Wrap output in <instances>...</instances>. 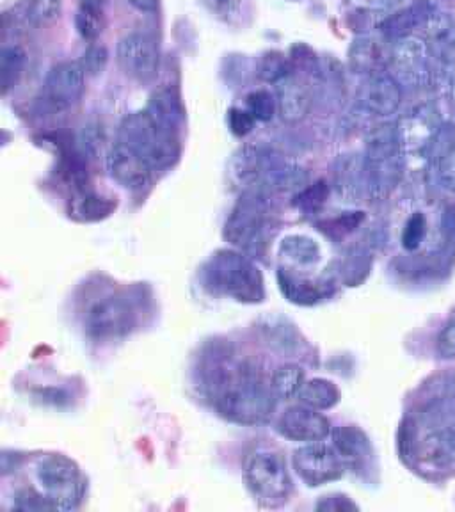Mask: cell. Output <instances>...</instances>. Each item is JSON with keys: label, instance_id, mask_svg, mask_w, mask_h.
<instances>
[{"label": "cell", "instance_id": "obj_1", "mask_svg": "<svg viewBox=\"0 0 455 512\" xmlns=\"http://www.w3.org/2000/svg\"><path fill=\"white\" fill-rule=\"evenodd\" d=\"M208 390L217 411L235 424H262L274 409L272 388L244 363L217 367L208 379Z\"/></svg>", "mask_w": 455, "mask_h": 512}, {"label": "cell", "instance_id": "obj_2", "mask_svg": "<svg viewBox=\"0 0 455 512\" xmlns=\"http://www.w3.org/2000/svg\"><path fill=\"white\" fill-rule=\"evenodd\" d=\"M400 448L404 456L424 470H447L454 466V427L434 400L404 424Z\"/></svg>", "mask_w": 455, "mask_h": 512}, {"label": "cell", "instance_id": "obj_3", "mask_svg": "<svg viewBox=\"0 0 455 512\" xmlns=\"http://www.w3.org/2000/svg\"><path fill=\"white\" fill-rule=\"evenodd\" d=\"M404 143L399 125H379L365 143V175L368 192L381 200L399 185L404 171Z\"/></svg>", "mask_w": 455, "mask_h": 512}, {"label": "cell", "instance_id": "obj_4", "mask_svg": "<svg viewBox=\"0 0 455 512\" xmlns=\"http://www.w3.org/2000/svg\"><path fill=\"white\" fill-rule=\"evenodd\" d=\"M205 283L212 292L240 303H260L264 299L262 272L237 251H217L205 265Z\"/></svg>", "mask_w": 455, "mask_h": 512}, {"label": "cell", "instance_id": "obj_5", "mask_svg": "<svg viewBox=\"0 0 455 512\" xmlns=\"http://www.w3.org/2000/svg\"><path fill=\"white\" fill-rule=\"evenodd\" d=\"M120 141L136 150L155 171L171 166L180 153L176 132L162 127L148 111L134 112L123 120Z\"/></svg>", "mask_w": 455, "mask_h": 512}, {"label": "cell", "instance_id": "obj_6", "mask_svg": "<svg viewBox=\"0 0 455 512\" xmlns=\"http://www.w3.org/2000/svg\"><path fill=\"white\" fill-rule=\"evenodd\" d=\"M271 226V203L264 189H248L226 221L224 237L235 248L258 251L264 248Z\"/></svg>", "mask_w": 455, "mask_h": 512}, {"label": "cell", "instance_id": "obj_7", "mask_svg": "<svg viewBox=\"0 0 455 512\" xmlns=\"http://www.w3.org/2000/svg\"><path fill=\"white\" fill-rule=\"evenodd\" d=\"M244 475L258 504L271 509L287 504L292 493V480L280 454L267 448L251 452L244 464Z\"/></svg>", "mask_w": 455, "mask_h": 512}, {"label": "cell", "instance_id": "obj_8", "mask_svg": "<svg viewBox=\"0 0 455 512\" xmlns=\"http://www.w3.org/2000/svg\"><path fill=\"white\" fill-rule=\"evenodd\" d=\"M36 480L43 489L41 493L61 511L75 509L86 489L77 464L64 456L41 457L36 464Z\"/></svg>", "mask_w": 455, "mask_h": 512}, {"label": "cell", "instance_id": "obj_9", "mask_svg": "<svg viewBox=\"0 0 455 512\" xmlns=\"http://www.w3.org/2000/svg\"><path fill=\"white\" fill-rule=\"evenodd\" d=\"M393 77L409 88H427L436 80V68L432 64V50L427 41L418 36H408L395 41L392 50Z\"/></svg>", "mask_w": 455, "mask_h": 512}, {"label": "cell", "instance_id": "obj_10", "mask_svg": "<svg viewBox=\"0 0 455 512\" xmlns=\"http://www.w3.org/2000/svg\"><path fill=\"white\" fill-rule=\"evenodd\" d=\"M134 304L121 294H105L89 304L84 313V326L89 335L105 340L127 335L136 326Z\"/></svg>", "mask_w": 455, "mask_h": 512}, {"label": "cell", "instance_id": "obj_11", "mask_svg": "<svg viewBox=\"0 0 455 512\" xmlns=\"http://www.w3.org/2000/svg\"><path fill=\"white\" fill-rule=\"evenodd\" d=\"M86 89V72L80 63H61L48 72L41 100L52 111H66L79 102Z\"/></svg>", "mask_w": 455, "mask_h": 512}, {"label": "cell", "instance_id": "obj_12", "mask_svg": "<svg viewBox=\"0 0 455 512\" xmlns=\"http://www.w3.org/2000/svg\"><path fill=\"white\" fill-rule=\"evenodd\" d=\"M294 466L299 477L308 486H322L344 475V459L335 448L322 445L320 441L299 448L294 454Z\"/></svg>", "mask_w": 455, "mask_h": 512}, {"label": "cell", "instance_id": "obj_13", "mask_svg": "<svg viewBox=\"0 0 455 512\" xmlns=\"http://www.w3.org/2000/svg\"><path fill=\"white\" fill-rule=\"evenodd\" d=\"M118 63L128 77L139 82H150L159 72V47L152 36L132 32L118 45Z\"/></svg>", "mask_w": 455, "mask_h": 512}, {"label": "cell", "instance_id": "obj_14", "mask_svg": "<svg viewBox=\"0 0 455 512\" xmlns=\"http://www.w3.org/2000/svg\"><path fill=\"white\" fill-rule=\"evenodd\" d=\"M107 169L118 184L132 191H139L150 184L155 171L136 150L121 141L107 153Z\"/></svg>", "mask_w": 455, "mask_h": 512}, {"label": "cell", "instance_id": "obj_15", "mask_svg": "<svg viewBox=\"0 0 455 512\" xmlns=\"http://www.w3.org/2000/svg\"><path fill=\"white\" fill-rule=\"evenodd\" d=\"M358 102L361 109L372 116H379V118L392 116L402 102L399 80L390 73L370 75V79L361 88Z\"/></svg>", "mask_w": 455, "mask_h": 512}, {"label": "cell", "instance_id": "obj_16", "mask_svg": "<svg viewBox=\"0 0 455 512\" xmlns=\"http://www.w3.org/2000/svg\"><path fill=\"white\" fill-rule=\"evenodd\" d=\"M278 431L288 440L315 443L322 441L331 431V425L326 416L317 413V409L308 406H294L281 416Z\"/></svg>", "mask_w": 455, "mask_h": 512}, {"label": "cell", "instance_id": "obj_17", "mask_svg": "<svg viewBox=\"0 0 455 512\" xmlns=\"http://www.w3.org/2000/svg\"><path fill=\"white\" fill-rule=\"evenodd\" d=\"M274 159L276 157H272L271 153L265 152L258 146L240 148L239 152L233 155L228 168L233 184L244 187L246 191L253 187H260Z\"/></svg>", "mask_w": 455, "mask_h": 512}, {"label": "cell", "instance_id": "obj_18", "mask_svg": "<svg viewBox=\"0 0 455 512\" xmlns=\"http://www.w3.org/2000/svg\"><path fill=\"white\" fill-rule=\"evenodd\" d=\"M434 13H436V6L432 2L420 0L408 8L400 9L388 18H384L379 29L383 32L384 38H388V40H404L408 36H415L418 29L429 24Z\"/></svg>", "mask_w": 455, "mask_h": 512}, {"label": "cell", "instance_id": "obj_19", "mask_svg": "<svg viewBox=\"0 0 455 512\" xmlns=\"http://www.w3.org/2000/svg\"><path fill=\"white\" fill-rule=\"evenodd\" d=\"M276 102L281 120L287 123L303 121L312 109V95L301 80L288 75L278 82Z\"/></svg>", "mask_w": 455, "mask_h": 512}, {"label": "cell", "instance_id": "obj_20", "mask_svg": "<svg viewBox=\"0 0 455 512\" xmlns=\"http://www.w3.org/2000/svg\"><path fill=\"white\" fill-rule=\"evenodd\" d=\"M392 52L377 40L372 38H358L349 48V64L352 70L365 75L383 73L384 68L390 64Z\"/></svg>", "mask_w": 455, "mask_h": 512}, {"label": "cell", "instance_id": "obj_21", "mask_svg": "<svg viewBox=\"0 0 455 512\" xmlns=\"http://www.w3.org/2000/svg\"><path fill=\"white\" fill-rule=\"evenodd\" d=\"M297 397L304 406L322 411V409H331L336 406V402L340 400V392L328 379H312V381H304Z\"/></svg>", "mask_w": 455, "mask_h": 512}, {"label": "cell", "instance_id": "obj_22", "mask_svg": "<svg viewBox=\"0 0 455 512\" xmlns=\"http://www.w3.org/2000/svg\"><path fill=\"white\" fill-rule=\"evenodd\" d=\"M146 111L150 112L153 120L160 123L162 127L169 128L176 132V127L182 121V109L176 100V96L169 89H162L159 93L152 96V102L148 105Z\"/></svg>", "mask_w": 455, "mask_h": 512}, {"label": "cell", "instance_id": "obj_23", "mask_svg": "<svg viewBox=\"0 0 455 512\" xmlns=\"http://www.w3.org/2000/svg\"><path fill=\"white\" fill-rule=\"evenodd\" d=\"M104 24V11L95 0H82L75 15V25L80 36L84 40L95 41L104 31Z\"/></svg>", "mask_w": 455, "mask_h": 512}, {"label": "cell", "instance_id": "obj_24", "mask_svg": "<svg viewBox=\"0 0 455 512\" xmlns=\"http://www.w3.org/2000/svg\"><path fill=\"white\" fill-rule=\"evenodd\" d=\"M280 287L283 294L297 304H313L320 301L324 297V290L317 287L312 281L297 280L290 274L281 272L280 274Z\"/></svg>", "mask_w": 455, "mask_h": 512}, {"label": "cell", "instance_id": "obj_25", "mask_svg": "<svg viewBox=\"0 0 455 512\" xmlns=\"http://www.w3.org/2000/svg\"><path fill=\"white\" fill-rule=\"evenodd\" d=\"M303 384V368H299L297 365H283L274 372L271 388L276 397L290 399V397H296Z\"/></svg>", "mask_w": 455, "mask_h": 512}, {"label": "cell", "instance_id": "obj_26", "mask_svg": "<svg viewBox=\"0 0 455 512\" xmlns=\"http://www.w3.org/2000/svg\"><path fill=\"white\" fill-rule=\"evenodd\" d=\"M114 208H116V203H112L111 200H105L96 194H84L75 201L73 212L82 221H98V219L109 216Z\"/></svg>", "mask_w": 455, "mask_h": 512}, {"label": "cell", "instance_id": "obj_27", "mask_svg": "<svg viewBox=\"0 0 455 512\" xmlns=\"http://www.w3.org/2000/svg\"><path fill=\"white\" fill-rule=\"evenodd\" d=\"M455 128L452 125H440L424 146L425 159L441 164V160L454 150Z\"/></svg>", "mask_w": 455, "mask_h": 512}, {"label": "cell", "instance_id": "obj_28", "mask_svg": "<svg viewBox=\"0 0 455 512\" xmlns=\"http://www.w3.org/2000/svg\"><path fill=\"white\" fill-rule=\"evenodd\" d=\"M283 255L296 264H313L319 260V246L306 237H288L283 242Z\"/></svg>", "mask_w": 455, "mask_h": 512}, {"label": "cell", "instance_id": "obj_29", "mask_svg": "<svg viewBox=\"0 0 455 512\" xmlns=\"http://www.w3.org/2000/svg\"><path fill=\"white\" fill-rule=\"evenodd\" d=\"M25 54L22 48L9 47L4 50L2 54V86H4V93H8L9 89L15 86L22 70H24Z\"/></svg>", "mask_w": 455, "mask_h": 512}, {"label": "cell", "instance_id": "obj_30", "mask_svg": "<svg viewBox=\"0 0 455 512\" xmlns=\"http://www.w3.org/2000/svg\"><path fill=\"white\" fill-rule=\"evenodd\" d=\"M336 447L338 454L344 461H356V457H363L367 452V440L360 431L354 429H340L336 432Z\"/></svg>", "mask_w": 455, "mask_h": 512}, {"label": "cell", "instance_id": "obj_31", "mask_svg": "<svg viewBox=\"0 0 455 512\" xmlns=\"http://www.w3.org/2000/svg\"><path fill=\"white\" fill-rule=\"evenodd\" d=\"M265 336L269 340V344L276 349H280L281 352L292 351L299 345V336L292 326H287L283 320L278 322H269L267 326H264Z\"/></svg>", "mask_w": 455, "mask_h": 512}, {"label": "cell", "instance_id": "obj_32", "mask_svg": "<svg viewBox=\"0 0 455 512\" xmlns=\"http://www.w3.org/2000/svg\"><path fill=\"white\" fill-rule=\"evenodd\" d=\"M246 100H248V111L255 116V120H272L274 112L278 111L276 96H272L269 91H264V89L253 91Z\"/></svg>", "mask_w": 455, "mask_h": 512}, {"label": "cell", "instance_id": "obj_33", "mask_svg": "<svg viewBox=\"0 0 455 512\" xmlns=\"http://www.w3.org/2000/svg\"><path fill=\"white\" fill-rule=\"evenodd\" d=\"M61 11V0H32L29 18L34 25H47L54 22Z\"/></svg>", "mask_w": 455, "mask_h": 512}, {"label": "cell", "instance_id": "obj_34", "mask_svg": "<svg viewBox=\"0 0 455 512\" xmlns=\"http://www.w3.org/2000/svg\"><path fill=\"white\" fill-rule=\"evenodd\" d=\"M107 61H109L107 48L102 47V45H93L84 52L80 66H82L86 75H98V73L104 72Z\"/></svg>", "mask_w": 455, "mask_h": 512}, {"label": "cell", "instance_id": "obj_35", "mask_svg": "<svg viewBox=\"0 0 455 512\" xmlns=\"http://www.w3.org/2000/svg\"><path fill=\"white\" fill-rule=\"evenodd\" d=\"M425 237V219L422 214H415L409 219L404 235H402V244L408 251H415L420 248V244L424 242Z\"/></svg>", "mask_w": 455, "mask_h": 512}, {"label": "cell", "instance_id": "obj_36", "mask_svg": "<svg viewBox=\"0 0 455 512\" xmlns=\"http://www.w3.org/2000/svg\"><path fill=\"white\" fill-rule=\"evenodd\" d=\"M15 507L22 511H52L54 509V505L50 504L47 496L34 491V489H24L20 495L16 496Z\"/></svg>", "mask_w": 455, "mask_h": 512}, {"label": "cell", "instance_id": "obj_37", "mask_svg": "<svg viewBox=\"0 0 455 512\" xmlns=\"http://www.w3.org/2000/svg\"><path fill=\"white\" fill-rule=\"evenodd\" d=\"M255 121V116L251 112L242 111V109H232L228 114V123H230V128L235 136H248L255 127Z\"/></svg>", "mask_w": 455, "mask_h": 512}, {"label": "cell", "instance_id": "obj_38", "mask_svg": "<svg viewBox=\"0 0 455 512\" xmlns=\"http://www.w3.org/2000/svg\"><path fill=\"white\" fill-rule=\"evenodd\" d=\"M436 349H438L441 358H445V360L455 358V320L441 331Z\"/></svg>", "mask_w": 455, "mask_h": 512}, {"label": "cell", "instance_id": "obj_39", "mask_svg": "<svg viewBox=\"0 0 455 512\" xmlns=\"http://www.w3.org/2000/svg\"><path fill=\"white\" fill-rule=\"evenodd\" d=\"M285 68H287V64L283 63L281 57L269 56L265 59L264 66H262V77L278 84L281 79L288 77Z\"/></svg>", "mask_w": 455, "mask_h": 512}, {"label": "cell", "instance_id": "obj_40", "mask_svg": "<svg viewBox=\"0 0 455 512\" xmlns=\"http://www.w3.org/2000/svg\"><path fill=\"white\" fill-rule=\"evenodd\" d=\"M100 141H102V137H100V132H98V127H88L82 128V134L79 137L80 150L84 155H95L98 152V148H100Z\"/></svg>", "mask_w": 455, "mask_h": 512}, {"label": "cell", "instance_id": "obj_41", "mask_svg": "<svg viewBox=\"0 0 455 512\" xmlns=\"http://www.w3.org/2000/svg\"><path fill=\"white\" fill-rule=\"evenodd\" d=\"M440 182L447 191L455 192V146L440 164Z\"/></svg>", "mask_w": 455, "mask_h": 512}, {"label": "cell", "instance_id": "obj_42", "mask_svg": "<svg viewBox=\"0 0 455 512\" xmlns=\"http://www.w3.org/2000/svg\"><path fill=\"white\" fill-rule=\"evenodd\" d=\"M317 509L319 511H345V509H349V511H354L356 509V505L351 504L349 502V498H342V496H331V498H326L324 502H320L317 505Z\"/></svg>", "mask_w": 455, "mask_h": 512}, {"label": "cell", "instance_id": "obj_43", "mask_svg": "<svg viewBox=\"0 0 455 512\" xmlns=\"http://www.w3.org/2000/svg\"><path fill=\"white\" fill-rule=\"evenodd\" d=\"M356 8L367 9V11H384L397 4V0H352Z\"/></svg>", "mask_w": 455, "mask_h": 512}, {"label": "cell", "instance_id": "obj_44", "mask_svg": "<svg viewBox=\"0 0 455 512\" xmlns=\"http://www.w3.org/2000/svg\"><path fill=\"white\" fill-rule=\"evenodd\" d=\"M443 232H445L448 239L455 242V205L445 210V216H443Z\"/></svg>", "mask_w": 455, "mask_h": 512}, {"label": "cell", "instance_id": "obj_45", "mask_svg": "<svg viewBox=\"0 0 455 512\" xmlns=\"http://www.w3.org/2000/svg\"><path fill=\"white\" fill-rule=\"evenodd\" d=\"M127 2L143 13H155L159 9V0H127Z\"/></svg>", "mask_w": 455, "mask_h": 512}]
</instances>
